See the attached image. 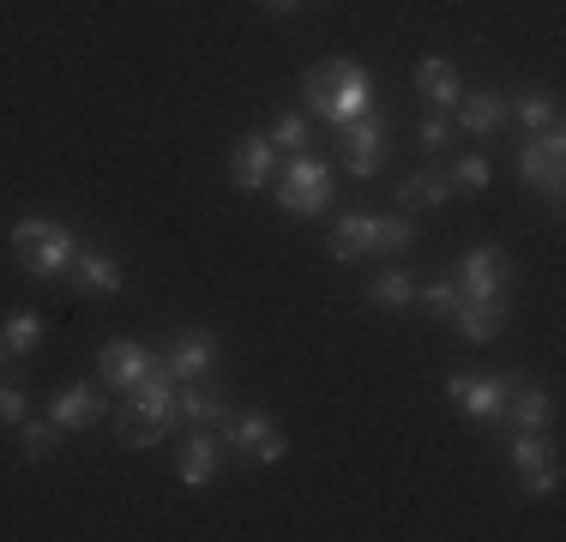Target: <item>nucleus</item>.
Instances as JSON below:
<instances>
[{
    "mask_svg": "<svg viewBox=\"0 0 566 542\" xmlns=\"http://www.w3.org/2000/svg\"><path fill=\"white\" fill-rule=\"evenodd\" d=\"M326 253H332L338 265L361 260V253H374V211H344L338 223H332V236H326Z\"/></svg>",
    "mask_w": 566,
    "mask_h": 542,
    "instance_id": "obj_18",
    "label": "nucleus"
},
{
    "mask_svg": "<svg viewBox=\"0 0 566 542\" xmlns=\"http://www.w3.org/2000/svg\"><path fill=\"white\" fill-rule=\"evenodd\" d=\"M416 91H422L434 108H452L458 97H464V85H458V66L440 61V54H422V61H416Z\"/></svg>",
    "mask_w": 566,
    "mask_h": 542,
    "instance_id": "obj_20",
    "label": "nucleus"
},
{
    "mask_svg": "<svg viewBox=\"0 0 566 542\" xmlns=\"http://www.w3.org/2000/svg\"><path fill=\"white\" fill-rule=\"evenodd\" d=\"M403 248H416V223L410 217H374V253H403Z\"/></svg>",
    "mask_w": 566,
    "mask_h": 542,
    "instance_id": "obj_27",
    "label": "nucleus"
},
{
    "mask_svg": "<svg viewBox=\"0 0 566 542\" xmlns=\"http://www.w3.org/2000/svg\"><path fill=\"white\" fill-rule=\"evenodd\" d=\"M410 302H416V278L403 265L380 271V278L368 283V308H410Z\"/></svg>",
    "mask_w": 566,
    "mask_h": 542,
    "instance_id": "obj_25",
    "label": "nucleus"
},
{
    "mask_svg": "<svg viewBox=\"0 0 566 542\" xmlns=\"http://www.w3.org/2000/svg\"><path fill=\"white\" fill-rule=\"evenodd\" d=\"M447 181H452V187H470V194H476V187H489V181H494V169H489V157H458Z\"/></svg>",
    "mask_w": 566,
    "mask_h": 542,
    "instance_id": "obj_34",
    "label": "nucleus"
},
{
    "mask_svg": "<svg viewBox=\"0 0 566 542\" xmlns=\"http://www.w3.org/2000/svg\"><path fill=\"white\" fill-rule=\"evenodd\" d=\"M452 199V181L440 169H416V175H403L398 181V206L403 211H416V206H447Z\"/></svg>",
    "mask_w": 566,
    "mask_h": 542,
    "instance_id": "obj_24",
    "label": "nucleus"
},
{
    "mask_svg": "<svg viewBox=\"0 0 566 542\" xmlns=\"http://www.w3.org/2000/svg\"><path fill=\"white\" fill-rule=\"evenodd\" d=\"M277 157H283V152L265 139V133H241V139H235V157H229V181H235L241 194H260V187H272Z\"/></svg>",
    "mask_w": 566,
    "mask_h": 542,
    "instance_id": "obj_11",
    "label": "nucleus"
},
{
    "mask_svg": "<svg viewBox=\"0 0 566 542\" xmlns=\"http://www.w3.org/2000/svg\"><path fill=\"white\" fill-rule=\"evenodd\" d=\"M66 278H73L78 295H115L120 290V265L109 260V253H73V265H66Z\"/></svg>",
    "mask_w": 566,
    "mask_h": 542,
    "instance_id": "obj_19",
    "label": "nucleus"
},
{
    "mask_svg": "<svg viewBox=\"0 0 566 542\" xmlns=\"http://www.w3.org/2000/svg\"><path fill=\"white\" fill-rule=\"evenodd\" d=\"M512 253L494 248V241H482V248H470L464 260L452 265V283L464 302H512Z\"/></svg>",
    "mask_w": 566,
    "mask_h": 542,
    "instance_id": "obj_5",
    "label": "nucleus"
},
{
    "mask_svg": "<svg viewBox=\"0 0 566 542\" xmlns=\"http://www.w3.org/2000/svg\"><path fill=\"white\" fill-rule=\"evenodd\" d=\"M265 139H272L277 152H290V157H295V152H307V115H290V108H283Z\"/></svg>",
    "mask_w": 566,
    "mask_h": 542,
    "instance_id": "obj_31",
    "label": "nucleus"
},
{
    "mask_svg": "<svg viewBox=\"0 0 566 542\" xmlns=\"http://www.w3.org/2000/svg\"><path fill=\"white\" fill-rule=\"evenodd\" d=\"M181 423V392H175V374L164 368V356L151 362V374H145L139 392H127V404H120L115 428H120V446H157L169 440V428Z\"/></svg>",
    "mask_w": 566,
    "mask_h": 542,
    "instance_id": "obj_2",
    "label": "nucleus"
},
{
    "mask_svg": "<svg viewBox=\"0 0 566 542\" xmlns=\"http://www.w3.org/2000/svg\"><path fill=\"white\" fill-rule=\"evenodd\" d=\"M452 108H458L452 127H458V133H476V139H494V133H501L506 121H512L501 91H464V97H458Z\"/></svg>",
    "mask_w": 566,
    "mask_h": 542,
    "instance_id": "obj_14",
    "label": "nucleus"
},
{
    "mask_svg": "<svg viewBox=\"0 0 566 542\" xmlns=\"http://www.w3.org/2000/svg\"><path fill=\"white\" fill-rule=\"evenodd\" d=\"M272 187H277V206L290 211V217H319V211L332 206V163L295 152L290 163H277Z\"/></svg>",
    "mask_w": 566,
    "mask_h": 542,
    "instance_id": "obj_4",
    "label": "nucleus"
},
{
    "mask_svg": "<svg viewBox=\"0 0 566 542\" xmlns=\"http://www.w3.org/2000/svg\"><path fill=\"white\" fill-rule=\"evenodd\" d=\"M501 423H506V434H548V428H555V392H548V386H531V379L512 374V392H506Z\"/></svg>",
    "mask_w": 566,
    "mask_h": 542,
    "instance_id": "obj_9",
    "label": "nucleus"
},
{
    "mask_svg": "<svg viewBox=\"0 0 566 542\" xmlns=\"http://www.w3.org/2000/svg\"><path fill=\"white\" fill-rule=\"evenodd\" d=\"M164 368L175 374V386H187V379H211V368H218V337H211L206 325L181 332V337L164 350Z\"/></svg>",
    "mask_w": 566,
    "mask_h": 542,
    "instance_id": "obj_12",
    "label": "nucleus"
},
{
    "mask_svg": "<svg viewBox=\"0 0 566 542\" xmlns=\"http://www.w3.org/2000/svg\"><path fill=\"white\" fill-rule=\"evenodd\" d=\"M560 157H566V139L560 127L555 133H524V145L512 152V175H518L531 194H560Z\"/></svg>",
    "mask_w": 566,
    "mask_h": 542,
    "instance_id": "obj_6",
    "label": "nucleus"
},
{
    "mask_svg": "<svg viewBox=\"0 0 566 542\" xmlns=\"http://www.w3.org/2000/svg\"><path fill=\"white\" fill-rule=\"evenodd\" d=\"M416 302H422L428 314H452V308H458V283L452 278H428V283H416Z\"/></svg>",
    "mask_w": 566,
    "mask_h": 542,
    "instance_id": "obj_33",
    "label": "nucleus"
},
{
    "mask_svg": "<svg viewBox=\"0 0 566 542\" xmlns=\"http://www.w3.org/2000/svg\"><path fill=\"white\" fill-rule=\"evenodd\" d=\"M452 139H458V127H452V115H447V108H434V115H422V127H416V145H422L428 157L452 152Z\"/></svg>",
    "mask_w": 566,
    "mask_h": 542,
    "instance_id": "obj_28",
    "label": "nucleus"
},
{
    "mask_svg": "<svg viewBox=\"0 0 566 542\" xmlns=\"http://www.w3.org/2000/svg\"><path fill=\"white\" fill-rule=\"evenodd\" d=\"M265 7H272V12H295L302 0H265Z\"/></svg>",
    "mask_w": 566,
    "mask_h": 542,
    "instance_id": "obj_35",
    "label": "nucleus"
},
{
    "mask_svg": "<svg viewBox=\"0 0 566 542\" xmlns=\"http://www.w3.org/2000/svg\"><path fill=\"white\" fill-rule=\"evenodd\" d=\"M447 320L458 325V337H464V344H494V337H501V325H506V302H464V295H458V308H452Z\"/></svg>",
    "mask_w": 566,
    "mask_h": 542,
    "instance_id": "obj_16",
    "label": "nucleus"
},
{
    "mask_svg": "<svg viewBox=\"0 0 566 542\" xmlns=\"http://www.w3.org/2000/svg\"><path fill=\"white\" fill-rule=\"evenodd\" d=\"M78 253V236L55 217H24V223H12V260H19L31 278H61L66 265H73Z\"/></svg>",
    "mask_w": 566,
    "mask_h": 542,
    "instance_id": "obj_3",
    "label": "nucleus"
},
{
    "mask_svg": "<svg viewBox=\"0 0 566 542\" xmlns=\"http://www.w3.org/2000/svg\"><path fill=\"white\" fill-rule=\"evenodd\" d=\"M43 332H49V320L36 314V308H12V314L0 320V350H7V356H31V350L43 344Z\"/></svg>",
    "mask_w": 566,
    "mask_h": 542,
    "instance_id": "obj_23",
    "label": "nucleus"
},
{
    "mask_svg": "<svg viewBox=\"0 0 566 542\" xmlns=\"http://www.w3.org/2000/svg\"><path fill=\"white\" fill-rule=\"evenodd\" d=\"M506 392H512V374H452L447 379V398L464 416H476V423H501Z\"/></svg>",
    "mask_w": 566,
    "mask_h": 542,
    "instance_id": "obj_8",
    "label": "nucleus"
},
{
    "mask_svg": "<svg viewBox=\"0 0 566 542\" xmlns=\"http://www.w3.org/2000/svg\"><path fill=\"white\" fill-rule=\"evenodd\" d=\"M55 446H61V428L49 423V416H36V423L24 416V423H19V452L31 458V465H43V458L55 452Z\"/></svg>",
    "mask_w": 566,
    "mask_h": 542,
    "instance_id": "obj_26",
    "label": "nucleus"
},
{
    "mask_svg": "<svg viewBox=\"0 0 566 542\" xmlns=\"http://www.w3.org/2000/svg\"><path fill=\"white\" fill-rule=\"evenodd\" d=\"M302 97H307V121H326V127H344L356 115H374V79L361 61H319L307 66L302 79Z\"/></svg>",
    "mask_w": 566,
    "mask_h": 542,
    "instance_id": "obj_1",
    "label": "nucleus"
},
{
    "mask_svg": "<svg viewBox=\"0 0 566 542\" xmlns=\"http://www.w3.org/2000/svg\"><path fill=\"white\" fill-rule=\"evenodd\" d=\"M506 452H512V465H518V470H531V465H543L555 446H548V434H506Z\"/></svg>",
    "mask_w": 566,
    "mask_h": 542,
    "instance_id": "obj_32",
    "label": "nucleus"
},
{
    "mask_svg": "<svg viewBox=\"0 0 566 542\" xmlns=\"http://www.w3.org/2000/svg\"><path fill=\"white\" fill-rule=\"evenodd\" d=\"M344 169L356 175V181H374L380 175V163H386V145H392V127H386L380 115H356V121H344Z\"/></svg>",
    "mask_w": 566,
    "mask_h": 542,
    "instance_id": "obj_7",
    "label": "nucleus"
},
{
    "mask_svg": "<svg viewBox=\"0 0 566 542\" xmlns=\"http://www.w3.org/2000/svg\"><path fill=\"white\" fill-rule=\"evenodd\" d=\"M518 488H524V500H548L560 488V458L548 452L543 465H531V470H518Z\"/></svg>",
    "mask_w": 566,
    "mask_h": 542,
    "instance_id": "obj_29",
    "label": "nucleus"
},
{
    "mask_svg": "<svg viewBox=\"0 0 566 542\" xmlns=\"http://www.w3.org/2000/svg\"><path fill=\"white\" fill-rule=\"evenodd\" d=\"M24 416H31V392H24V379L19 374H0V423L19 428Z\"/></svg>",
    "mask_w": 566,
    "mask_h": 542,
    "instance_id": "obj_30",
    "label": "nucleus"
},
{
    "mask_svg": "<svg viewBox=\"0 0 566 542\" xmlns=\"http://www.w3.org/2000/svg\"><path fill=\"white\" fill-rule=\"evenodd\" d=\"M223 428H229V446H235V452H253L260 465H283V458H290V440L277 434V423L265 410L223 416Z\"/></svg>",
    "mask_w": 566,
    "mask_h": 542,
    "instance_id": "obj_10",
    "label": "nucleus"
},
{
    "mask_svg": "<svg viewBox=\"0 0 566 542\" xmlns=\"http://www.w3.org/2000/svg\"><path fill=\"white\" fill-rule=\"evenodd\" d=\"M506 115L518 121L524 133H555V127H560L555 91H518V97H506Z\"/></svg>",
    "mask_w": 566,
    "mask_h": 542,
    "instance_id": "obj_21",
    "label": "nucleus"
},
{
    "mask_svg": "<svg viewBox=\"0 0 566 542\" xmlns=\"http://www.w3.org/2000/svg\"><path fill=\"white\" fill-rule=\"evenodd\" d=\"M0 356H7V350H0Z\"/></svg>",
    "mask_w": 566,
    "mask_h": 542,
    "instance_id": "obj_36",
    "label": "nucleus"
},
{
    "mask_svg": "<svg viewBox=\"0 0 566 542\" xmlns=\"http://www.w3.org/2000/svg\"><path fill=\"white\" fill-rule=\"evenodd\" d=\"M151 362H157V350L115 337V344L97 356V379H103V386H115V392H139V386H145V374H151Z\"/></svg>",
    "mask_w": 566,
    "mask_h": 542,
    "instance_id": "obj_13",
    "label": "nucleus"
},
{
    "mask_svg": "<svg viewBox=\"0 0 566 542\" xmlns=\"http://www.w3.org/2000/svg\"><path fill=\"white\" fill-rule=\"evenodd\" d=\"M97 410H103L97 386H61L55 398H49V423H55L61 434H78V428H91V423H97Z\"/></svg>",
    "mask_w": 566,
    "mask_h": 542,
    "instance_id": "obj_17",
    "label": "nucleus"
},
{
    "mask_svg": "<svg viewBox=\"0 0 566 542\" xmlns=\"http://www.w3.org/2000/svg\"><path fill=\"white\" fill-rule=\"evenodd\" d=\"M223 416H229L223 392L211 386V379H187V392H181V423H187V428H218Z\"/></svg>",
    "mask_w": 566,
    "mask_h": 542,
    "instance_id": "obj_22",
    "label": "nucleus"
},
{
    "mask_svg": "<svg viewBox=\"0 0 566 542\" xmlns=\"http://www.w3.org/2000/svg\"><path fill=\"white\" fill-rule=\"evenodd\" d=\"M175 470H181L187 488H211L218 482V440H211L206 428L181 434V440H175Z\"/></svg>",
    "mask_w": 566,
    "mask_h": 542,
    "instance_id": "obj_15",
    "label": "nucleus"
}]
</instances>
